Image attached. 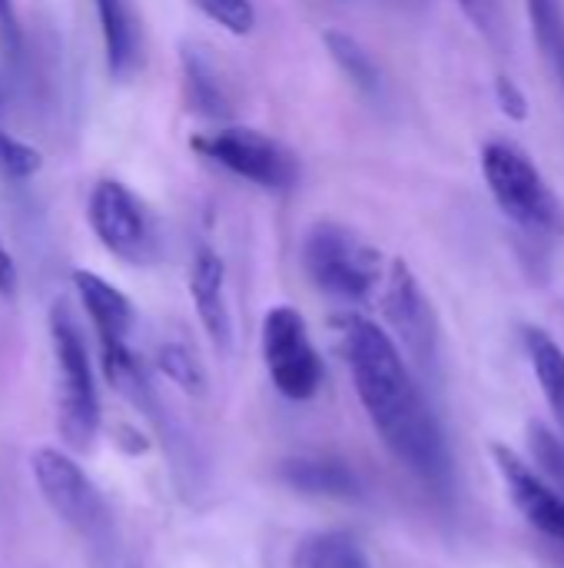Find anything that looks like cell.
Instances as JSON below:
<instances>
[{
	"mask_svg": "<svg viewBox=\"0 0 564 568\" xmlns=\"http://www.w3.org/2000/svg\"><path fill=\"white\" fill-rule=\"evenodd\" d=\"M342 349L359 403L382 436L386 449L429 489L449 493L452 453L445 433L429 409L399 343L372 320L349 316L342 323Z\"/></svg>",
	"mask_w": 564,
	"mask_h": 568,
	"instance_id": "1",
	"label": "cell"
},
{
	"mask_svg": "<svg viewBox=\"0 0 564 568\" xmlns=\"http://www.w3.org/2000/svg\"><path fill=\"white\" fill-rule=\"evenodd\" d=\"M482 176L505 220L532 240H555L564 233V206L535 166V160L512 140H489L482 146Z\"/></svg>",
	"mask_w": 564,
	"mask_h": 568,
	"instance_id": "2",
	"label": "cell"
},
{
	"mask_svg": "<svg viewBox=\"0 0 564 568\" xmlns=\"http://www.w3.org/2000/svg\"><path fill=\"white\" fill-rule=\"evenodd\" d=\"M50 346L57 369V433L70 449L86 453L100 433V396L83 333L63 303L50 310Z\"/></svg>",
	"mask_w": 564,
	"mask_h": 568,
	"instance_id": "3",
	"label": "cell"
},
{
	"mask_svg": "<svg viewBox=\"0 0 564 568\" xmlns=\"http://www.w3.org/2000/svg\"><path fill=\"white\" fill-rule=\"evenodd\" d=\"M302 266L316 290L342 303H366L382 290V253L346 223L319 220L302 240Z\"/></svg>",
	"mask_w": 564,
	"mask_h": 568,
	"instance_id": "4",
	"label": "cell"
},
{
	"mask_svg": "<svg viewBox=\"0 0 564 568\" xmlns=\"http://www.w3.org/2000/svg\"><path fill=\"white\" fill-rule=\"evenodd\" d=\"M193 150L229 170L233 176L269 190V193H286L299 180V160L289 146H283L276 136L259 133L253 126H219L209 133L193 136Z\"/></svg>",
	"mask_w": 564,
	"mask_h": 568,
	"instance_id": "5",
	"label": "cell"
},
{
	"mask_svg": "<svg viewBox=\"0 0 564 568\" xmlns=\"http://www.w3.org/2000/svg\"><path fill=\"white\" fill-rule=\"evenodd\" d=\"M86 223L93 236L116 260L130 266H150L160 256L156 220L146 203L120 180H96L86 196Z\"/></svg>",
	"mask_w": 564,
	"mask_h": 568,
	"instance_id": "6",
	"label": "cell"
},
{
	"mask_svg": "<svg viewBox=\"0 0 564 568\" xmlns=\"http://www.w3.org/2000/svg\"><path fill=\"white\" fill-rule=\"evenodd\" d=\"M263 363L279 396L293 403H306L322 386V356L309 336V326L296 306H273L263 316Z\"/></svg>",
	"mask_w": 564,
	"mask_h": 568,
	"instance_id": "7",
	"label": "cell"
},
{
	"mask_svg": "<svg viewBox=\"0 0 564 568\" xmlns=\"http://www.w3.org/2000/svg\"><path fill=\"white\" fill-rule=\"evenodd\" d=\"M30 476H33L43 503L70 529H76L90 539L106 532V526H110L106 503H103L100 489L93 486V479L83 473V466L70 453L53 449V446H40L30 456Z\"/></svg>",
	"mask_w": 564,
	"mask_h": 568,
	"instance_id": "8",
	"label": "cell"
},
{
	"mask_svg": "<svg viewBox=\"0 0 564 568\" xmlns=\"http://www.w3.org/2000/svg\"><path fill=\"white\" fill-rule=\"evenodd\" d=\"M382 316L396 333V343H402V349L419 359L422 366L435 363L439 353V326L432 316V303L425 300L416 273L409 270V263L392 260L382 280Z\"/></svg>",
	"mask_w": 564,
	"mask_h": 568,
	"instance_id": "9",
	"label": "cell"
},
{
	"mask_svg": "<svg viewBox=\"0 0 564 568\" xmlns=\"http://www.w3.org/2000/svg\"><path fill=\"white\" fill-rule=\"evenodd\" d=\"M499 476L505 483V493L512 499V506L525 516V523L532 529H539L542 536L564 542V499L509 446H495L492 449Z\"/></svg>",
	"mask_w": 564,
	"mask_h": 568,
	"instance_id": "10",
	"label": "cell"
},
{
	"mask_svg": "<svg viewBox=\"0 0 564 568\" xmlns=\"http://www.w3.org/2000/svg\"><path fill=\"white\" fill-rule=\"evenodd\" d=\"M189 296L209 343L226 353L233 346V313L226 296V263L216 250L199 246L189 266Z\"/></svg>",
	"mask_w": 564,
	"mask_h": 568,
	"instance_id": "11",
	"label": "cell"
},
{
	"mask_svg": "<svg viewBox=\"0 0 564 568\" xmlns=\"http://www.w3.org/2000/svg\"><path fill=\"white\" fill-rule=\"evenodd\" d=\"M73 290L100 336V343H130L136 310L123 290L90 270H73Z\"/></svg>",
	"mask_w": 564,
	"mask_h": 568,
	"instance_id": "12",
	"label": "cell"
},
{
	"mask_svg": "<svg viewBox=\"0 0 564 568\" xmlns=\"http://www.w3.org/2000/svg\"><path fill=\"white\" fill-rule=\"evenodd\" d=\"M180 67H183V90H186V106L199 116L223 120L233 113V90L229 80L219 67V60L199 47V43H183L180 47Z\"/></svg>",
	"mask_w": 564,
	"mask_h": 568,
	"instance_id": "13",
	"label": "cell"
},
{
	"mask_svg": "<svg viewBox=\"0 0 564 568\" xmlns=\"http://www.w3.org/2000/svg\"><path fill=\"white\" fill-rule=\"evenodd\" d=\"M283 483L302 496H326V499H356L362 493V483L356 469L342 459L329 456H302L279 469Z\"/></svg>",
	"mask_w": 564,
	"mask_h": 568,
	"instance_id": "14",
	"label": "cell"
},
{
	"mask_svg": "<svg viewBox=\"0 0 564 568\" xmlns=\"http://www.w3.org/2000/svg\"><path fill=\"white\" fill-rule=\"evenodd\" d=\"M96 3V20L103 33V50H106V67L110 77L126 80L140 67V27L130 0H93Z\"/></svg>",
	"mask_w": 564,
	"mask_h": 568,
	"instance_id": "15",
	"label": "cell"
},
{
	"mask_svg": "<svg viewBox=\"0 0 564 568\" xmlns=\"http://www.w3.org/2000/svg\"><path fill=\"white\" fill-rule=\"evenodd\" d=\"M322 43L332 57V63L342 70V77L369 100H379L382 97V70L376 63V57L352 37V33H342V30H326L322 33Z\"/></svg>",
	"mask_w": 564,
	"mask_h": 568,
	"instance_id": "16",
	"label": "cell"
},
{
	"mask_svg": "<svg viewBox=\"0 0 564 568\" xmlns=\"http://www.w3.org/2000/svg\"><path fill=\"white\" fill-rule=\"evenodd\" d=\"M293 568H372V562L356 536L332 529L306 536L293 552Z\"/></svg>",
	"mask_w": 564,
	"mask_h": 568,
	"instance_id": "17",
	"label": "cell"
},
{
	"mask_svg": "<svg viewBox=\"0 0 564 568\" xmlns=\"http://www.w3.org/2000/svg\"><path fill=\"white\" fill-rule=\"evenodd\" d=\"M525 353L532 359V369L542 383L545 403L555 416V423L562 426L564 433V353L562 346L539 326L525 329Z\"/></svg>",
	"mask_w": 564,
	"mask_h": 568,
	"instance_id": "18",
	"label": "cell"
},
{
	"mask_svg": "<svg viewBox=\"0 0 564 568\" xmlns=\"http://www.w3.org/2000/svg\"><path fill=\"white\" fill-rule=\"evenodd\" d=\"M100 363H103V373L116 393H123L130 403H136L143 409L153 406L146 369H143L140 356L130 349V343H100Z\"/></svg>",
	"mask_w": 564,
	"mask_h": 568,
	"instance_id": "19",
	"label": "cell"
},
{
	"mask_svg": "<svg viewBox=\"0 0 564 568\" xmlns=\"http://www.w3.org/2000/svg\"><path fill=\"white\" fill-rule=\"evenodd\" d=\"M535 43L564 93V7L562 0H525Z\"/></svg>",
	"mask_w": 564,
	"mask_h": 568,
	"instance_id": "20",
	"label": "cell"
},
{
	"mask_svg": "<svg viewBox=\"0 0 564 568\" xmlns=\"http://www.w3.org/2000/svg\"><path fill=\"white\" fill-rule=\"evenodd\" d=\"M156 369L176 389H183L186 396H193V399L206 396V386H209L206 369H203L199 356L186 343H176V339L173 343H160V349H156Z\"/></svg>",
	"mask_w": 564,
	"mask_h": 568,
	"instance_id": "21",
	"label": "cell"
},
{
	"mask_svg": "<svg viewBox=\"0 0 564 568\" xmlns=\"http://www.w3.org/2000/svg\"><path fill=\"white\" fill-rule=\"evenodd\" d=\"M43 166V156L37 146L10 136L7 130H0V180L7 183H23L30 176H37Z\"/></svg>",
	"mask_w": 564,
	"mask_h": 568,
	"instance_id": "22",
	"label": "cell"
},
{
	"mask_svg": "<svg viewBox=\"0 0 564 568\" xmlns=\"http://www.w3.org/2000/svg\"><path fill=\"white\" fill-rule=\"evenodd\" d=\"M203 17H209L216 27H223L233 37H246L256 27V7L253 0H189Z\"/></svg>",
	"mask_w": 564,
	"mask_h": 568,
	"instance_id": "23",
	"label": "cell"
},
{
	"mask_svg": "<svg viewBox=\"0 0 564 568\" xmlns=\"http://www.w3.org/2000/svg\"><path fill=\"white\" fill-rule=\"evenodd\" d=\"M529 453H532V459H535V466L542 473H548L552 479L564 483V433L558 436L555 429H548L542 423H532L529 426Z\"/></svg>",
	"mask_w": 564,
	"mask_h": 568,
	"instance_id": "24",
	"label": "cell"
},
{
	"mask_svg": "<svg viewBox=\"0 0 564 568\" xmlns=\"http://www.w3.org/2000/svg\"><path fill=\"white\" fill-rule=\"evenodd\" d=\"M459 10L472 20V27L492 40L502 33V0H455Z\"/></svg>",
	"mask_w": 564,
	"mask_h": 568,
	"instance_id": "25",
	"label": "cell"
},
{
	"mask_svg": "<svg viewBox=\"0 0 564 568\" xmlns=\"http://www.w3.org/2000/svg\"><path fill=\"white\" fill-rule=\"evenodd\" d=\"M495 103L509 120H525L529 116V100L522 93V87L512 77H499L495 80Z\"/></svg>",
	"mask_w": 564,
	"mask_h": 568,
	"instance_id": "26",
	"label": "cell"
},
{
	"mask_svg": "<svg viewBox=\"0 0 564 568\" xmlns=\"http://www.w3.org/2000/svg\"><path fill=\"white\" fill-rule=\"evenodd\" d=\"M17 293V263L7 250V243L0 240V296L10 300Z\"/></svg>",
	"mask_w": 564,
	"mask_h": 568,
	"instance_id": "27",
	"label": "cell"
},
{
	"mask_svg": "<svg viewBox=\"0 0 564 568\" xmlns=\"http://www.w3.org/2000/svg\"><path fill=\"white\" fill-rule=\"evenodd\" d=\"M0 37L7 47H20V27H17L13 0H0Z\"/></svg>",
	"mask_w": 564,
	"mask_h": 568,
	"instance_id": "28",
	"label": "cell"
}]
</instances>
